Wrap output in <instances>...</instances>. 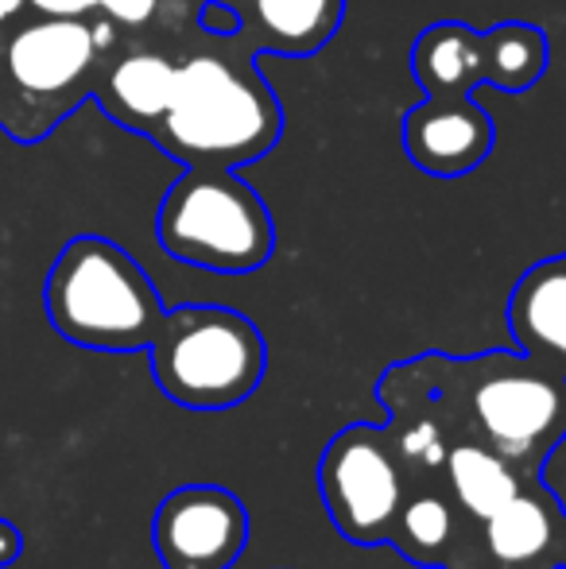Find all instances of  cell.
<instances>
[{"label": "cell", "instance_id": "cell-22", "mask_svg": "<svg viewBox=\"0 0 566 569\" xmlns=\"http://www.w3.org/2000/svg\"><path fill=\"white\" fill-rule=\"evenodd\" d=\"M497 569H559L555 562H532V566H497Z\"/></svg>", "mask_w": 566, "mask_h": 569}, {"label": "cell", "instance_id": "cell-4", "mask_svg": "<svg viewBox=\"0 0 566 569\" xmlns=\"http://www.w3.org/2000/svg\"><path fill=\"white\" fill-rule=\"evenodd\" d=\"M148 352L159 391L187 411L241 407L268 372L265 333L229 307L167 310Z\"/></svg>", "mask_w": 566, "mask_h": 569}, {"label": "cell", "instance_id": "cell-7", "mask_svg": "<svg viewBox=\"0 0 566 569\" xmlns=\"http://www.w3.org/2000/svg\"><path fill=\"white\" fill-rule=\"evenodd\" d=\"M411 472L393 442V430L354 422L338 430L318 457V496L334 531L354 547H385Z\"/></svg>", "mask_w": 566, "mask_h": 569}, {"label": "cell", "instance_id": "cell-6", "mask_svg": "<svg viewBox=\"0 0 566 569\" xmlns=\"http://www.w3.org/2000/svg\"><path fill=\"white\" fill-rule=\"evenodd\" d=\"M98 54L101 47L93 39V23L86 20L39 16L20 23L0 51V74H4L0 98L16 106V113L4 117L8 132L16 140H39L51 132L54 120L90 93Z\"/></svg>", "mask_w": 566, "mask_h": 569}, {"label": "cell", "instance_id": "cell-18", "mask_svg": "<svg viewBox=\"0 0 566 569\" xmlns=\"http://www.w3.org/2000/svg\"><path fill=\"white\" fill-rule=\"evenodd\" d=\"M39 16H59V20H86L98 8V0H28Z\"/></svg>", "mask_w": 566, "mask_h": 569}, {"label": "cell", "instance_id": "cell-17", "mask_svg": "<svg viewBox=\"0 0 566 569\" xmlns=\"http://www.w3.org/2000/svg\"><path fill=\"white\" fill-rule=\"evenodd\" d=\"M98 8L121 28H143L156 16L159 0H98Z\"/></svg>", "mask_w": 566, "mask_h": 569}, {"label": "cell", "instance_id": "cell-2", "mask_svg": "<svg viewBox=\"0 0 566 569\" xmlns=\"http://www.w3.org/2000/svg\"><path fill=\"white\" fill-rule=\"evenodd\" d=\"M280 132V101L249 62L190 54L151 140L187 167H241L272 151Z\"/></svg>", "mask_w": 566, "mask_h": 569}, {"label": "cell", "instance_id": "cell-9", "mask_svg": "<svg viewBox=\"0 0 566 569\" xmlns=\"http://www.w3.org/2000/svg\"><path fill=\"white\" fill-rule=\"evenodd\" d=\"M493 140H497L493 120L477 101L438 106L424 98L404 117V151L419 171L435 179H458L477 171L489 159Z\"/></svg>", "mask_w": 566, "mask_h": 569}, {"label": "cell", "instance_id": "cell-3", "mask_svg": "<svg viewBox=\"0 0 566 569\" xmlns=\"http://www.w3.org/2000/svg\"><path fill=\"white\" fill-rule=\"evenodd\" d=\"M43 302L59 338L98 352L148 349L167 315L148 271L121 244L93 232L59 252Z\"/></svg>", "mask_w": 566, "mask_h": 569}, {"label": "cell", "instance_id": "cell-12", "mask_svg": "<svg viewBox=\"0 0 566 569\" xmlns=\"http://www.w3.org/2000/svg\"><path fill=\"white\" fill-rule=\"evenodd\" d=\"M508 330L520 352L566 376V263L559 256L520 276L508 299Z\"/></svg>", "mask_w": 566, "mask_h": 569}, {"label": "cell", "instance_id": "cell-1", "mask_svg": "<svg viewBox=\"0 0 566 569\" xmlns=\"http://www.w3.org/2000/svg\"><path fill=\"white\" fill-rule=\"evenodd\" d=\"M385 380L408 388L458 442H485L536 485L547 453L566 438V376L528 352L493 349L481 357H443L388 368Z\"/></svg>", "mask_w": 566, "mask_h": 569}, {"label": "cell", "instance_id": "cell-20", "mask_svg": "<svg viewBox=\"0 0 566 569\" xmlns=\"http://www.w3.org/2000/svg\"><path fill=\"white\" fill-rule=\"evenodd\" d=\"M23 555V535L12 519H0V569L12 566Z\"/></svg>", "mask_w": 566, "mask_h": 569}, {"label": "cell", "instance_id": "cell-8", "mask_svg": "<svg viewBox=\"0 0 566 569\" xmlns=\"http://www.w3.org/2000/svg\"><path fill=\"white\" fill-rule=\"evenodd\" d=\"M151 542L163 569H234L249 542V511L229 488L182 485L159 500Z\"/></svg>", "mask_w": 566, "mask_h": 569}, {"label": "cell", "instance_id": "cell-23", "mask_svg": "<svg viewBox=\"0 0 566 569\" xmlns=\"http://www.w3.org/2000/svg\"><path fill=\"white\" fill-rule=\"evenodd\" d=\"M563 566H566V539H563Z\"/></svg>", "mask_w": 566, "mask_h": 569}, {"label": "cell", "instance_id": "cell-16", "mask_svg": "<svg viewBox=\"0 0 566 569\" xmlns=\"http://www.w3.org/2000/svg\"><path fill=\"white\" fill-rule=\"evenodd\" d=\"M493 43V86L497 90H528L547 70V36L532 23H497L489 31Z\"/></svg>", "mask_w": 566, "mask_h": 569}, {"label": "cell", "instance_id": "cell-14", "mask_svg": "<svg viewBox=\"0 0 566 569\" xmlns=\"http://www.w3.org/2000/svg\"><path fill=\"white\" fill-rule=\"evenodd\" d=\"M438 480L446 485L450 500L458 503V511L474 523H485L493 511H500L513 500L520 488H528L532 480H524V472L516 465H508L497 450H489L485 442H458L446 453V465L438 472Z\"/></svg>", "mask_w": 566, "mask_h": 569}, {"label": "cell", "instance_id": "cell-24", "mask_svg": "<svg viewBox=\"0 0 566 569\" xmlns=\"http://www.w3.org/2000/svg\"><path fill=\"white\" fill-rule=\"evenodd\" d=\"M559 260H563V263H566V252H563V256H559Z\"/></svg>", "mask_w": 566, "mask_h": 569}, {"label": "cell", "instance_id": "cell-21", "mask_svg": "<svg viewBox=\"0 0 566 569\" xmlns=\"http://www.w3.org/2000/svg\"><path fill=\"white\" fill-rule=\"evenodd\" d=\"M28 8V0H0V23H8L12 16H20Z\"/></svg>", "mask_w": 566, "mask_h": 569}, {"label": "cell", "instance_id": "cell-11", "mask_svg": "<svg viewBox=\"0 0 566 569\" xmlns=\"http://www.w3.org/2000/svg\"><path fill=\"white\" fill-rule=\"evenodd\" d=\"M411 74L424 86L427 101L458 106L469 101L477 82L493 86V43L489 31H474L469 23H430L411 47Z\"/></svg>", "mask_w": 566, "mask_h": 569}, {"label": "cell", "instance_id": "cell-19", "mask_svg": "<svg viewBox=\"0 0 566 569\" xmlns=\"http://www.w3.org/2000/svg\"><path fill=\"white\" fill-rule=\"evenodd\" d=\"M198 20H202V28L210 31V36H234V31L241 28V16H237L229 4H214V0L202 8Z\"/></svg>", "mask_w": 566, "mask_h": 569}, {"label": "cell", "instance_id": "cell-15", "mask_svg": "<svg viewBox=\"0 0 566 569\" xmlns=\"http://www.w3.org/2000/svg\"><path fill=\"white\" fill-rule=\"evenodd\" d=\"M257 43L280 54H315L334 39L346 0H249Z\"/></svg>", "mask_w": 566, "mask_h": 569}, {"label": "cell", "instance_id": "cell-10", "mask_svg": "<svg viewBox=\"0 0 566 569\" xmlns=\"http://www.w3.org/2000/svg\"><path fill=\"white\" fill-rule=\"evenodd\" d=\"M563 539L566 511L559 496L544 480H536V485L520 488L505 508L493 511L481 523L485 569L532 562H555L563 569Z\"/></svg>", "mask_w": 566, "mask_h": 569}, {"label": "cell", "instance_id": "cell-13", "mask_svg": "<svg viewBox=\"0 0 566 569\" xmlns=\"http://www.w3.org/2000/svg\"><path fill=\"white\" fill-rule=\"evenodd\" d=\"M175 74H179V67H175L167 54L129 51L98 78L93 98H98V106L106 109L117 124L132 128V132H143V136H156L159 120L171 109Z\"/></svg>", "mask_w": 566, "mask_h": 569}, {"label": "cell", "instance_id": "cell-5", "mask_svg": "<svg viewBox=\"0 0 566 569\" xmlns=\"http://www.w3.org/2000/svg\"><path fill=\"white\" fill-rule=\"evenodd\" d=\"M156 240L167 256L218 276H249L276 252L268 206L234 167H190L163 194Z\"/></svg>", "mask_w": 566, "mask_h": 569}]
</instances>
